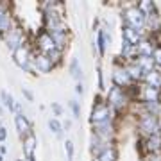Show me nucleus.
Wrapping results in <instances>:
<instances>
[{"label":"nucleus","mask_w":161,"mask_h":161,"mask_svg":"<svg viewBox=\"0 0 161 161\" xmlns=\"http://www.w3.org/2000/svg\"><path fill=\"white\" fill-rule=\"evenodd\" d=\"M106 102L109 104V108L116 115H120L122 111L129 109V104L132 102V97L129 90H122V88H116L111 84V88L106 92Z\"/></svg>","instance_id":"f257e3e1"},{"label":"nucleus","mask_w":161,"mask_h":161,"mask_svg":"<svg viewBox=\"0 0 161 161\" xmlns=\"http://www.w3.org/2000/svg\"><path fill=\"white\" fill-rule=\"evenodd\" d=\"M118 115L109 108V104L106 102V97L97 95L95 97V104L92 108V116H90V124H102V122H109V120H116Z\"/></svg>","instance_id":"f03ea898"},{"label":"nucleus","mask_w":161,"mask_h":161,"mask_svg":"<svg viewBox=\"0 0 161 161\" xmlns=\"http://www.w3.org/2000/svg\"><path fill=\"white\" fill-rule=\"evenodd\" d=\"M122 25H127V27H132L136 31L145 29V14L140 11L138 4H131L122 9Z\"/></svg>","instance_id":"7ed1b4c3"},{"label":"nucleus","mask_w":161,"mask_h":161,"mask_svg":"<svg viewBox=\"0 0 161 161\" xmlns=\"http://www.w3.org/2000/svg\"><path fill=\"white\" fill-rule=\"evenodd\" d=\"M136 131L142 138H147L150 134L161 132V124H159V116H152L143 113L142 116L136 118Z\"/></svg>","instance_id":"20e7f679"},{"label":"nucleus","mask_w":161,"mask_h":161,"mask_svg":"<svg viewBox=\"0 0 161 161\" xmlns=\"http://www.w3.org/2000/svg\"><path fill=\"white\" fill-rule=\"evenodd\" d=\"M111 82L113 86L116 88H122V90H129V88L134 86V82L131 80L129 74L125 70V64L120 58H116L115 64H113V70H111Z\"/></svg>","instance_id":"39448f33"},{"label":"nucleus","mask_w":161,"mask_h":161,"mask_svg":"<svg viewBox=\"0 0 161 161\" xmlns=\"http://www.w3.org/2000/svg\"><path fill=\"white\" fill-rule=\"evenodd\" d=\"M92 131L97 138L102 140L104 143L115 145V138H116V132H118V129H116V120L95 124V125H92Z\"/></svg>","instance_id":"423d86ee"},{"label":"nucleus","mask_w":161,"mask_h":161,"mask_svg":"<svg viewBox=\"0 0 161 161\" xmlns=\"http://www.w3.org/2000/svg\"><path fill=\"white\" fill-rule=\"evenodd\" d=\"M0 36H2V40H4L6 47L11 52H14L18 47H22V45L27 43V41H25V31H23L20 25H14L9 32H4V34H0Z\"/></svg>","instance_id":"0eeeda50"},{"label":"nucleus","mask_w":161,"mask_h":161,"mask_svg":"<svg viewBox=\"0 0 161 161\" xmlns=\"http://www.w3.org/2000/svg\"><path fill=\"white\" fill-rule=\"evenodd\" d=\"M13 59H14V63L23 70V72H27V74H32V50H31V47L25 43V45L18 47L16 50L13 52Z\"/></svg>","instance_id":"6e6552de"},{"label":"nucleus","mask_w":161,"mask_h":161,"mask_svg":"<svg viewBox=\"0 0 161 161\" xmlns=\"http://www.w3.org/2000/svg\"><path fill=\"white\" fill-rule=\"evenodd\" d=\"M140 143H142V152L143 154H161V132L142 138Z\"/></svg>","instance_id":"1a4fd4ad"},{"label":"nucleus","mask_w":161,"mask_h":161,"mask_svg":"<svg viewBox=\"0 0 161 161\" xmlns=\"http://www.w3.org/2000/svg\"><path fill=\"white\" fill-rule=\"evenodd\" d=\"M36 47H38V52L41 54H48L56 48L54 45V40H52L50 32H47L45 29H40L38 31V34H36Z\"/></svg>","instance_id":"9d476101"},{"label":"nucleus","mask_w":161,"mask_h":161,"mask_svg":"<svg viewBox=\"0 0 161 161\" xmlns=\"http://www.w3.org/2000/svg\"><path fill=\"white\" fill-rule=\"evenodd\" d=\"M14 27L11 16V6L7 2H0V34L9 32Z\"/></svg>","instance_id":"9b49d317"},{"label":"nucleus","mask_w":161,"mask_h":161,"mask_svg":"<svg viewBox=\"0 0 161 161\" xmlns=\"http://www.w3.org/2000/svg\"><path fill=\"white\" fill-rule=\"evenodd\" d=\"M52 40H54V45H56V48L61 52H64L66 48H68L70 41H72V32H70V29H59V31H52L50 32Z\"/></svg>","instance_id":"f8f14e48"},{"label":"nucleus","mask_w":161,"mask_h":161,"mask_svg":"<svg viewBox=\"0 0 161 161\" xmlns=\"http://www.w3.org/2000/svg\"><path fill=\"white\" fill-rule=\"evenodd\" d=\"M32 64H34V68L38 70V72H41V74H50L52 70L56 68V66L52 64V61L48 59V56H47V54H41V52L32 54Z\"/></svg>","instance_id":"ddd939ff"},{"label":"nucleus","mask_w":161,"mask_h":161,"mask_svg":"<svg viewBox=\"0 0 161 161\" xmlns=\"http://www.w3.org/2000/svg\"><path fill=\"white\" fill-rule=\"evenodd\" d=\"M36 147H38V140H36L34 131H31L27 136H23L22 138V152H23V156H25L27 159L34 158Z\"/></svg>","instance_id":"4468645a"},{"label":"nucleus","mask_w":161,"mask_h":161,"mask_svg":"<svg viewBox=\"0 0 161 161\" xmlns=\"http://www.w3.org/2000/svg\"><path fill=\"white\" fill-rule=\"evenodd\" d=\"M14 125H16V131H18V136H20V140L23 138V136H27L31 131H32V125H31L29 118L22 113H14Z\"/></svg>","instance_id":"2eb2a0df"},{"label":"nucleus","mask_w":161,"mask_h":161,"mask_svg":"<svg viewBox=\"0 0 161 161\" xmlns=\"http://www.w3.org/2000/svg\"><path fill=\"white\" fill-rule=\"evenodd\" d=\"M122 40H125L127 43H131L132 47H138L140 41L143 40V38H142V34H140L136 29L127 27V25H122Z\"/></svg>","instance_id":"dca6fc26"},{"label":"nucleus","mask_w":161,"mask_h":161,"mask_svg":"<svg viewBox=\"0 0 161 161\" xmlns=\"http://www.w3.org/2000/svg\"><path fill=\"white\" fill-rule=\"evenodd\" d=\"M125 64V70L127 74H129V77H131V80L134 82V84H140L142 80H143V70L138 66V63L136 61H129V63H124Z\"/></svg>","instance_id":"f3484780"},{"label":"nucleus","mask_w":161,"mask_h":161,"mask_svg":"<svg viewBox=\"0 0 161 161\" xmlns=\"http://www.w3.org/2000/svg\"><path fill=\"white\" fill-rule=\"evenodd\" d=\"M106 147H109V145L104 143L102 140L97 138V136L92 132V138H90V152L93 154V158H98V156H100V152H102Z\"/></svg>","instance_id":"a211bd4d"},{"label":"nucleus","mask_w":161,"mask_h":161,"mask_svg":"<svg viewBox=\"0 0 161 161\" xmlns=\"http://www.w3.org/2000/svg\"><path fill=\"white\" fill-rule=\"evenodd\" d=\"M142 82H143V84H147V86H152V88L161 90V72L152 70V72H149V74H145Z\"/></svg>","instance_id":"6ab92c4d"},{"label":"nucleus","mask_w":161,"mask_h":161,"mask_svg":"<svg viewBox=\"0 0 161 161\" xmlns=\"http://www.w3.org/2000/svg\"><path fill=\"white\" fill-rule=\"evenodd\" d=\"M68 72L72 74V77H74L77 82H82V75H84V72H82V66H80V63H79V59H77V58L70 59Z\"/></svg>","instance_id":"aec40b11"},{"label":"nucleus","mask_w":161,"mask_h":161,"mask_svg":"<svg viewBox=\"0 0 161 161\" xmlns=\"http://www.w3.org/2000/svg\"><path fill=\"white\" fill-rule=\"evenodd\" d=\"M97 161H118V149L116 145H109L100 152L98 158H95Z\"/></svg>","instance_id":"412c9836"},{"label":"nucleus","mask_w":161,"mask_h":161,"mask_svg":"<svg viewBox=\"0 0 161 161\" xmlns=\"http://www.w3.org/2000/svg\"><path fill=\"white\" fill-rule=\"evenodd\" d=\"M95 47H97V54L98 58H104L106 54V48H108V43H106V36H104V29H97V38L93 40Z\"/></svg>","instance_id":"4be33fe9"},{"label":"nucleus","mask_w":161,"mask_h":161,"mask_svg":"<svg viewBox=\"0 0 161 161\" xmlns=\"http://www.w3.org/2000/svg\"><path fill=\"white\" fill-rule=\"evenodd\" d=\"M136 63H138V66L142 70H143V74H149V72H152L154 70V59L152 58H142V56H138V58L134 59Z\"/></svg>","instance_id":"5701e85b"},{"label":"nucleus","mask_w":161,"mask_h":161,"mask_svg":"<svg viewBox=\"0 0 161 161\" xmlns=\"http://www.w3.org/2000/svg\"><path fill=\"white\" fill-rule=\"evenodd\" d=\"M142 106H143V113H147V115H161V102H142Z\"/></svg>","instance_id":"b1692460"},{"label":"nucleus","mask_w":161,"mask_h":161,"mask_svg":"<svg viewBox=\"0 0 161 161\" xmlns=\"http://www.w3.org/2000/svg\"><path fill=\"white\" fill-rule=\"evenodd\" d=\"M48 129H50L59 140H63V131L64 129H63V124H61L58 118H50V120H48Z\"/></svg>","instance_id":"393cba45"},{"label":"nucleus","mask_w":161,"mask_h":161,"mask_svg":"<svg viewBox=\"0 0 161 161\" xmlns=\"http://www.w3.org/2000/svg\"><path fill=\"white\" fill-rule=\"evenodd\" d=\"M138 7H140V11L143 13L145 16L150 14V13L158 11V4H156V2H150V0H142V2H138Z\"/></svg>","instance_id":"a878e982"},{"label":"nucleus","mask_w":161,"mask_h":161,"mask_svg":"<svg viewBox=\"0 0 161 161\" xmlns=\"http://www.w3.org/2000/svg\"><path fill=\"white\" fill-rule=\"evenodd\" d=\"M0 98H2V104L6 106L7 109L11 111V113H14V98H13L11 93H7L6 90H2L0 92Z\"/></svg>","instance_id":"bb28decb"},{"label":"nucleus","mask_w":161,"mask_h":161,"mask_svg":"<svg viewBox=\"0 0 161 161\" xmlns=\"http://www.w3.org/2000/svg\"><path fill=\"white\" fill-rule=\"evenodd\" d=\"M63 54H64V52L58 50V48H54V50L48 52L47 56H48V59L52 61V64H54V66H59V64L63 63Z\"/></svg>","instance_id":"cd10ccee"},{"label":"nucleus","mask_w":161,"mask_h":161,"mask_svg":"<svg viewBox=\"0 0 161 161\" xmlns=\"http://www.w3.org/2000/svg\"><path fill=\"white\" fill-rule=\"evenodd\" d=\"M64 152H66V161H74V154H75V147L72 140L64 142Z\"/></svg>","instance_id":"c85d7f7f"},{"label":"nucleus","mask_w":161,"mask_h":161,"mask_svg":"<svg viewBox=\"0 0 161 161\" xmlns=\"http://www.w3.org/2000/svg\"><path fill=\"white\" fill-rule=\"evenodd\" d=\"M152 59H154L156 66H159V68H161V43H159V45H156L154 52H152Z\"/></svg>","instance_id":"c756f323"},{"label":"nucleus","mask_w":161,"mask_h":161,"mask_svg":"<svg viewBox=\"0 0 161 161\" xmlns=\"http://www.w3.org/2000/svg\"><path fill=\"white\" fill-rule=\"evenodd\" d=\"M70 109H72V113H74V118H80V106L77 100H70L68 102Z\"/></svg>","instance_id":"7c9ffc66"},{"label":"nucleus","mask_w":161,"mask_h":161,"mask_svg":"<svg viewBox=\"0 0 161 161\" xmlns=\"http://www.w3.org/2000/svg\"><path fill=\"white\" fill-rule=\"evenodd\" d=\"M97 77H98V90H100V92H104V90H106V86H104V75H102V68H100V64L97 66Z\"/></svg>","instance_id":"2f4dec72"},{"label":"nucleus","mask_w":161,"mask_h":161,"mask_svg":"<svg viewBox=\"0 0 161 161\" xmlns=\"http://www.w3.org/2000/svg\"><path fill=\"white\" fill-rule=\"evenodd\" d=\"M142 161H161V154H142Z\"/></svg>","instance_id":"473e14b6"},{"label":"nucleus","mask_w":161,"mask_h":161,"mask_svg":"<svg viewBox=\"0 0 161 161\" xmlns=\"http://www.w3.org/2000/svg\"><path fill=\"white\" fill-rule=\"evenodd\" d=\"M50 108H52V111H54V115H56V116H61V115H63V106H61V104L52 102Z\"/></svg>","instance_id":"72a5a7b5"},{"label":"nucleus","mask_w":161,"mask_h":161,"mask_svg":"<svg viewBox=\"0 0 161 161\" xmlns=\"http://www.w3.org/2000/svg\"><path fill=\"white\" fill-rule=\"evenodd\" d=\"M22 93H23V97L27 98L29 102H34V95H32V92H31V90H27V88H22Z\"/></svg>","instance_id":"f704fd0d"},{"label":"nucleus","mask_w":161,"mask_h":161,"mask_svg":"<svg viewBox=\"0 0 161 161\" xmlns=\"http://www.w3.org/2000/svg\"><path fill=\"white\" fill-rule=\"evenodd\" d=\"M75 93H77V95H82V93H84V84H82V82H77V84H75Z\"/></svg>","instance_id":"c9c22d12"},{"label":"nucleus","mask_w":161,"mask_h":161,"mask_svg":"<svg viewBox=\"0 0 161 161\" xmlns=\"http://www.w3.org/2000/svg\"><path fill=\"white\" fill-rule=\"evenodd\" d=\"M6 138H7V129L4 127V129L0 131V143H2V142H6Z\"/></svg>","instance_id":"e433bc0d"},{"label":"nucleus","mask_w":161,"mask_h":161,"mask_svg":"<svg viewBox=\"0 0 161 161\" xmlns=\"http://www.w3.org/2000/svg\"><path fill=\"white\" fill-rule=\"evenodd\" d=\"M70 127H72V122H70V120H66V122L63 124V129H66V131H68Z\"/></svg>","instance_id":"4c0bfd02"},{"label":"nucleus","mask_w":161,"mask_h":161,"mask_svg":"<svg viewBox=\"0 0 161 161\" xmlns=\"http://www.w3.org/2000/svg\"><path fill=\"white\" fill-rule=\"evenodd\" d=\"M6 152H7V147H6V145H0V154L4 156Z\"/></svg>","instance_id":"58836bf2"},{"label":"nucleus","mask_w":161,"mask_h":161,"mask_svg":"<svg viewBox=\"0 0 161 161\" xmlns=\"http://www.w3.org/2000/svg\"><path fill=\"white\" fill-rule=\"evenodd\" d=\"M2 129H4V125H2V120H0V131H2Z\"/></svg>","instance_id":"ea45409f"},{"label":"nucleus","mask_w":161,"mask_h":161,"mask_svg":"<svg viewBox=\"0 0 161 161\" xmlns=\"http://www.w3.org/2000/svg\"><path fill=\"white\" fill-rule=\"evenodd\" d=\"M27 161H36V158H31V159H27Z\"/></svg>","instance_id":"a19ab883"},{"label":"nucleus","mask_w":161,"mask_h":161,"mask_svg":"<svg viewBox=\"0 0 161 161\" xmlns=\"http://www.w3.org/2000/svg\"><path fill=\"white\" fill-rule=\"evenodd\" d=\"M0 161H4V156H2V154H0Z\"/></svg>","instance_id":"79ce46f5"},{"label":"nucleus","mask_w":161,"mask_h":161,"mask_svg":"<svg viewBox=\"0 0 161 161\" xmlns=\"http://www.w3.org/2000/svg\"><path fill=\"white\" fill-rule=\"evenodd\" d=\"M16 161H22V159H16Z\"/></svg>","instance_id":"37998d69"},{"label":"nucleus","mask_w":161,"mask_h":161,"mask_svg":"<svg viewBox=\"0 0 161 161\" xmlns=\"http://www.w3.org/2000/svg\"><path fill=\"white\" fill-rule=\"evenodd\" d=\"M92 161H97V159H92Z\"/></svg>","instance_id":"c03bdc74"}]
</instances>
